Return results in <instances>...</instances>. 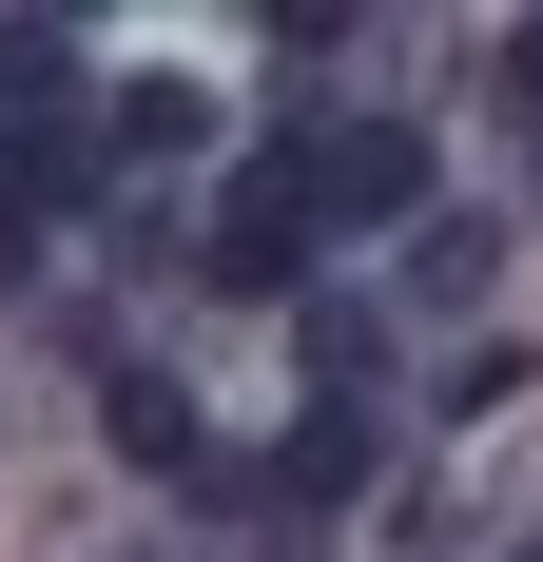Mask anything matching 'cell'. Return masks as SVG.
<instances>
[{
  "label": "cell",
  "mask_w": 543,
  "mask_h": 562,
  "mask_svg": "<svg viewBox=\"0 0 543 562\" xmlns=\"http://www.w3.org/2000/svg\"><path fill=\"white\" fill-rule=\"evenodd\" d=\"M311 252H330V194H311V136H291V156H253V175L214 194L195 272H214V291H253V311H311Z\"/></svg>",
  "instance_id": "1"
},
{
  "label": "cell",
  "mask_w": 543,
  "mask_h": 562,
  "mask_svg": "<svg viewBox=\"0 0 543 562\" xmlns=\"http://www.w3.org/2000/svg\"><path fill=\"white\" fill-rule=\"evenodd\" d=\"M311 194L350 233H428L446 194H428V136H408V116H350V136H311Z\"/></svg>",
  "instance_id": "2"
},
{
  "label": "cell",
  "mask_w": 543,
  "mask_h": 562,
  "mask_svg": "<svg viewBox=\"0 0 543 562\" xmlns=\"http://www.w3.org/2000/svg\"><path fill=\"white\" fill-rule=\"evenodd\" d=\"M195 136H214V98H195V78H117V116H98V156H117V175H175Z\"/></svg>",
  "instance_id": "3"
},
{
  "label": "cell",
  "mask_w": 543,
  "mask_h": 562,
  "mask_svg": "<svg viewBox=\"0 0 543 562\" xmlns=\"http://www.w3.org/2000/svg\"><path fill=\"white\" fill-rule=\"evenodd\" d=\"M98 447H117V465H214V447H195V389H175V369H117V389H98Z\"/></svg>",
  "instance_id": "4"
},
{
  "label": "cell",
  "mask_w": 543,
  "mask_h": 562,
  "mask_svg": "<svg viewBox=\"0 0 543 562\" xmlns=\"http://www.w3.org/2000/svg\"><path fill=\"white\" fill-rule=\"evenodd\" d=\"M486 272H505V233L466 214V194H446V214L408 233V311H466V291H486Z\"/></svg>",
  "instance_id": "5"
},
{
  "label": "cell",
  "mask_w": 543,
  "mask_h": 562,
  "mask_svg": "<svg viewBox=\"0 0 543 562\" xmlns=\"http://www.w3.org/2000/svg\"><path fill=\"white\" fill-rule=\"evenodd\" d=\"M350 485H369V427H350V407H311V427L272 447V505H350Z\"/></svg>",
  "instance_id": "6"
},
{
  "label": "cell",
  "mask_w": 543,
  "mask_h": 562,
  "mask_svg": "<svg viewBox=\"0 0 543 562\" xmlns=\"http://www.w3.org/2000/svg\"><path fill=\"white\" fill-rule=\"evenodd\" d=\"M58 98H78V40H58V20H0V136L58 116Z\"/></svg>",
  "instance_id": "7"
},
{
  "label": "cell",
  "mask_w": 543,
  "mask_h": 562,
  "mask_svg": "<svg viewBox=\"0 0 543 562\" xmlns=\"http://www.w3.org/2000/svg\"><path fill=\"white\" fill-rule=\"evenodd\" d=\"M524 389H543L524 330H466V349H446V427H486V407H524Z\"/></svg>",
  "instance_id": "8"
},
{
  "label": "cell",
  "mask_w": 543,
  "mask_h": 562,
  "mask_svg": "<svg viewBox=\"0 0 543 562\" xmlns=\"http://www.w3.org/2000/svg\"><path fill=\"white\" fill-rule=\"evenodd\" d=\"M291 349H311L330 389H369V369H388V349H369V311H350V291H311V311H291Z\"/></svg>",
  "instance_id": "9"
},
{
  "label": "cell",
  "mask_w": 543,
  "mask_h": 562,
  "mask_svg": "<svg viewBox=\"0 0 543 562\" xmlns=\"http://www.w3.org/2000/svg\"><path fill=\"white\" fill-rule=\"evenodd\" d=\"M20 272H40V214H20V194H0V291H20Z\"/></svg>",
  "instance_id": "10"
},
{
  "label": "cell",
  "mask_w": 543,
  "mask_h": 562,
  "mask_svg": "<svg viewBox=\"0 0 543 562\" xmlns=\"http://www.w3.org/2000/svg\"><path fill=\"white\" fill-rule=\"evenodd\" d=\"M505 98H524V116H543V20H524V40H505Z\"/></svg>",
  "instance_id": "11"
},
{
  "label": "cell",
  "mask_w": 543,
  "mask_h": 562,
  "mask_svg": "<svg viewBox=\"0 0 543 562\" xmlns=\"http://www.w3.org/2000/svg\"><path fill=\"white\" fill-rule=\"evenodd\" d=\"M524 562H543V543H524Z\"/></svg>",
  "instance_id": "12"
}]
</instances>
